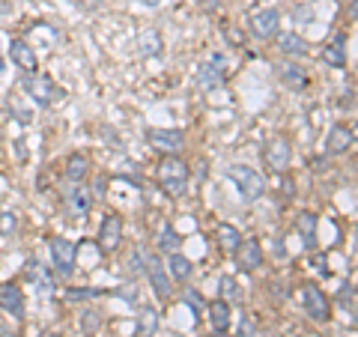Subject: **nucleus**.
I'll return each mask as SVG.
<instances>
[{
    "label": "nucleus",
    "instance_id": "obj_1",
    "mask_svg": "<svg viewBox=\"0 0 358 337\" xmlns=\"http://www.w3.org/2000/svg\"><path fill=\"white\" fill-rule=\"evenodd\" d=\"M188 180H191V171H188V164L182 158L176 155H167L162 164H158V185L171 194V198H179V194H185L188 189Z\"/></svg>",
    "mask_w": 358,
    "mask_h": 337
},
{
    "label": "nucleus",
    "instance_id": "obj_2",
    "mask_svg": "<svg viewBox=\"0 0 358 337\" xmlns=\"http://www.w3.org/2000/svg\"><path fill=\"white\" fill-rule=\"evenodd\" d=\"M224 176L236 185L239 189V194H242V200H260L263 194H266V180L254 171V167H248V164H233V167H227L224 171Z\"/></svg>",
    "mask_w": 358,
    "mask_h": 337
},
{
    "label": "nucleus",
    "instance_id": "obj_3",
    "mask_svg": "<svg viewBox=\"0 0 358 337\" xmlns=\"http://www.w3.org/2000/svg\"><path fill=\"white\" fill-rule=\"evenodd\" d=\"M24 87H27V93H30V99L36 102L39 108H51L54 102H63V96H66V90H60L57 84H54L48 75H27L24 78Z\"/></svg>",
    "mask_w": 358,
    "mask_h": 337
},
{
    "label": "nucleus",
    "instance_id": "obj_4",
    "mask_svg": "<svg viewBox=\"0 0 358 337\" xmlns=\"http://www.w3.org/2000/svg\"><path fill=\"white\" fill-rule=\"evenodd\" d=\"M299 296H301V307H305V314L314 322H328L332 320V302H328V296L317 284H305Z\"/></svg>",
    "mask_w": 358,
    "mask_h": 337
},
{
    "label": "nucleus",
    "instance_id": "obj_5",
    "mask_svg": "<svg viewBox=\"0 0 358 337\" xmlns=\"http://www.w3.org/2000/svg\"><path fill=\"white\" fill-rule=\"evenodd\" d=\"M144 271H147L149 284H153V293L162 298V302H167L171 293H173V287H171V275H167L164 263L156 254H149V257H144Z\"/></svg>",
    "mask_w": 358,
    "mask_h": 337
},
{
    "label": "nucleus",
    "instance_id": "obj_6",
    "mask_svg": "<svg viewBox=\"0 0 358 337\" xmlns=\"http://www.w3.org/2000/svg\"><path fill=\"white\" fill-rule=\"evenodd\" d=\"M48 251H51V263H54V271L60 278H72L75 271V245L69 239H51L48 242Z\"/></svg>",
    "mask_w": 358,
    "mask_h": 337
},
{
    "label": "nucleus",
    "instance_id": "obj_7",
    "mask_svg": "<svg viewBox=\"0 0 358 337\" xmlns=\"http://www.w3.org/2000/svg\"><path fill=\"white\" fill-rule=\"evenodd\" d=\"M63 209L69 218H87V212L93 209V194L87 185H75L63 194Z\"/></svg>",
    "mask_w": 358,
    "mask_h": 337
},
{
    "label": "nucleus",
    "instance_id": "obj_8",
    "mask_svg": "<svg viewBox=\"0 0 358 337\" xmlns=\"http://www.w3.org/2000/svg\"><path fill=\"white\" fill-rule=\"evenodd\" d=\"M224 84V57L221 54H212L209 60L200 63V69H197V87L200 90H215Z\"/></svg>",
    "mask_w": 358,
    "mask_h": 337
},
{
    "label": "nucleus",
    "instance_id": "obj_9",
    "mask_svg": "<svg viewBox=\"0 0 358 337\" xmlns=\"http://www.w3.org/2000/svg\"><path fill=\"white\" fill-rule=\"evenodd\" d=\"M278 24H281L278 9H260V12L251 15L248 30H251V36H257V39H272V36L278 33Z\"/></svg>",
    "mask_w": 358,
    "mask_h": 337
},
{
    "label": "nucleus",
    "instance_id": "obj_10",
    "mask_svg": "<svg viewBox=\"0 0 358 337\" xmlns=\"http://www.w3.org/2000/svg\"><path fill=\"white\" fill-rule=\"evenodd\" d=\"M147 140H149V146L158 149V153H167V155H173L182 149V132H176V128H149L147 132Z\"/></svg>",
    "mask_w": 358,
    "mask_h": 337
},
{
    "label": "nucleus",
    "instance_id": "obj_11",
    "mask_svg": "<svg viewBox=\"0 0 358 337\" xmlns=\"http://www.w3.org/2000/svg\"><path fill=\"white\" fill-rule=\"evenodd\" d=\"M120 242H122V218L114 212H108L105 221H102V227H99V248L111 254V251L120 248Z\"/></svg>",
    "mask_w": 358,
    "mask_h": 337
},
{
    "label": "nucleus",
    "instance_id": "obj_12",
    "mask_svg": "<svg viewBox=\"0 0 358 337\" xmlns=\"http://www.w3.org/2000/svg\"><path fill=\"white\" fill-rule=\"evenodd\" d=\"M233 257H236V266L242 271H257L263 266V248L257 239H242L239 248L233 251Z\"/></svg>",
    "mask_w": 358,
    "mask_h": 337
},
{
    "label": "nucleus",
    "instance_id": "obj_13",
    "mask_svg": "<svg viewBox=\"0 0 358 337\" xmlns=\"http://www.w3.org/2000/svg\"><path fill=\"white\" fill-rule=\"evenodd\" d=\"M0 311L9 314L15 322L24 320V293H21V287H15V284L0 287Z\"/></svg>",
    "mask_w": 358,
    "mask_h": 337
},
{
    "label": "nucleus",
    "instance_id": "obj_14",
    "mask_svg": "<svg viewBox=\"0 0 358 337\" xmlns=\"http://www.w3.org/2000/svg\"><path fill=\"white\" fill-rule=\"evenodd\" d=\"M263 158H266V164L272 167V173H284L290 167V144L284 137H272L266 144V153H263Z\"/></svg>",
    "mask_w": 358,
    "mask_h": 337
},
{
    "label": "nucleus",
    "instance_id": "obj_15",
    "mask_svg": "<svg viewBox=\"0 0 358 337\" xmlns=\"http://www.w3.org/2000/svg\"><path fill=\"white\" fill-rule=\"evenodd\" d=\"M9 57H12V63L21 72L27 75H36L39 72V60H36V51L27 45L24 39H12V45H9Z\"/></svg>",
    "mask_w": 358,
    "mask_h": 337
},
{
    "label": "nucleus",
    "instance_id": "obj_16",
    "mask_svg": "<svg viewBox=\"0 0 358 337\" xmlns=\"http://www.w3.org/2000/svg\"><path fill=\"white\" fill-rule=\"evenodd\" d=\"M24 278L33 284V289L39 296H51L54 293V278L45 271V266L39 263V260H27V266H24Z\"/></svg>",
    "mask_w": 358,
    "mask_h": 337
},
{
    "label": "nucleus",
    "instance_id": "obj_17",
    "mask_svg": "<svg viewBox=\"0 0 358 337\" xmlns=\"http://www.w3.org/2000/svg\"><path fill=\"white\" fill-rule=\"evenodd\" d=\"M355 144V132L352 128H346V126H335L332 132H328L326 137V153H332V155H343V153H350Z\"/></svg>",
    "mask_w": 358,
    "mask_h": 337
},
{
    "label": "nucleus",
    "instance_id": "obj_18",
    "mask_svg": "<svg viewBox=\"0 0 358 337\" xmlns=\"http://www.w3.org/2000/svg\"><path fill=\"white\" fill-rule=\"evenodd\" d=\"M323 63H328V66H335V69L346 66V36L343 33H337L323 48Z\"/></svg>",
    "mask_w": 358,
    "mask_h": 337
},
{
    "label": "nucleus",
    "instance_id": "obj_19",
    "mask_svg": "<svg viewBox=\"0 0 358 337\" xmlns=\"http://www.w3.org/2000/svg\"><path fill=\"white\" fill-rule=\"evenodd\" d=\"M278 72H281V81H284L293 93H301V90L308 87V72L301 69L299 63H284Z\"/></svg>",
    "mask_w": 358,
    "mask_h": 337
},
{
    "label": "nucleus",
    "instance_id": "obj_20",
    "mask_svg": "<svg viewBox=\"0 0 358 337\" xmlns=\"http://www.w3.org/2000/svg\"><path fill=\"white\" fill-rule=\"evenodd\" d=\"M209 322H212V329L215 331H227L230 329V316H233V311H230V305L224 302V298H218V302H212L209 305Z\"/></svg>",
    "mask_w": 358,
    "mask_h": 337
},
{
    "label": "nucleus",
    "instance_id": "obj_21",
    "mask_svg": "<svg viewBox=\"0 0 358 337\" xmlns=\"http://www.w3.org/2000/svg\"><path fill=\"white\" fill-rule=\"evenodd\" d=\"M87 173H90V162L84 155H69V162H66V171L63 176L69 180L72 185H81L84 180H87Z\"/></svg>",
    "mask_w": 358,
    "mask_h": 337
},
{
    "label": "nucleus",
    "instance_id": "obj_22",
    "mask_svg": "<svg viewBox=\"0 0 358 337\" xmlns=\"http://www.w3.org/2000/svg\"><path fill=\"white\" fill-rule=\"evenodd\" d=\"M296 230L305 239V248H317V215L314 212H299Z\"/></svg>",
    "mask_w": 358,
    "mask_h": 337
},
{
    "label": "nucleus",
    "instance_id": "obj_23",
    "mask_svg": "<svg viewBox=\"0 0 358 337\" xmlns=\"http://www.w3.org/2000/svg\"><path fill=\"white\" fill-rule=\"evenodd\" d=\"M138 48H140V54H144V57H158V54H162V48H164L162 33H158V30H144V33L138 36Z\"/></svg>",
    "mask_w": 358,
    "mask_h": 337
},
{
    "label": "nucleus",
    "instance_id": "obj_24",
    "mask_svg": "<svg viewBox=\"0 0 358 337\" xmlns=\"http://www.w3.org/2000/svg\"><path fill=\"white\" fill-rule=\"evenodd\" d=\"M278 48L284 54H290V57H305V54H308V42L301 39L299 33H281L278 36Z\"/></svg>",
    "mask_w": 358,
    "mask_h": 337
},
{
    "label": "nucleus",
    "instance_id": "obj_25",
    "mask_svg": "<svg viewBox=\"0 0 358 337\" xmlns=\"http://www.w3.org/2000/svg\"><path fill=\"white\" fill-rule=\"evenodd\" d=\"M167 271H171V278H176V280H188L194 266H191V260L176 251V254H167Z\"/></svg>",
    "mask_w": 358,
    "mask_h": 337
},
{
    "label": "nucleus",
    "instance_id": "obj_26",
    "mask_svg": "<svg viewBox=\"0 0 358 337\" xmlns=\"http://www.w3.org/2000/svg\"><path fill=\"white\" fill-rule=\"evenodd\" d=\"M158 322H162V316H158L156 307H140V314H138V334H140V337L156 334Z\"/></svg>",
    "mask_w": 358,
    "mask_h": 337
},
{
    "label": "nucleus",
    "instance_id": "obj_27",
    "mask_svg": "<svg viewBox=\"0 0 358 337\" xmlns=\"http://www.w3.org/2000/svg\"><path fill=\"white\" fill-rule=\"evenodd\" d=\"M158 248H162L164 254H176L179 251V236H176V230L171 227V224H164L162 233H158Z\"/></svg>",
    "mask_w": 358,
    "mask_h": 337
},
{
    "label": "nucleus",
    "instance_id": "obj_28",
    "mask_svg": "<svg viewBox=\"0 0 358 337\" xmlns=\"http://www.w3.org/2000/svg\"><path fill=\"white\" fill-rule=\"evenodd\" d=\"M218 239H221V248L227 251V254H233V251L239 248V242H242L239 230H236V227H230V224H224V227L218 230Z\"/></svg>",
    "mask_w": 358,
    "mask_h": 337
},
{
    "label": "nucleus",
    "instance_id": "obj_29",
    "mask_svg": "<svg viewBox=\"0 0 358 337\" xmlns=\"http://www.w3.org/2000/svg\"><path fill=\"white\" fill-rule=\"evenodd\" d=\"M221 296H224V302L233 305V302H239L242 298V289L236 287V280L233 278H221Z\"/></svg>",
    "mask_w": 358,
    "mask_h": 337
},
{
    "label": "nucleus",
    "instance_id": "obj_30",
    "mask_svg": "<svg viewBox=\"0 0 358 337\" xmlns=\"http://www.w3.org/2000/svg\"><path fill=\"white\" fill-rule=\"evenodd\" d=\"M144 251L140 248H131V254H129V260H126V269L131 271V275H140V271H144Z\"/></svg>",
    "mask_w": 358,
    "mask_h": 337
},
{
    "label": "nucleus",
    "instance_id": "obj_31",
    "mask_svg": "<svg viewBox=\"0 0 358 337\" xmlns=\"http://www.w3.org/2000/svg\"><path fill=\"white\" fill-rule=\"evenodd\" d=\"M185 302L194 307V316H203V307H206V302H203V298L194 293V289H185Z\"/></svg>",
    "mask_w": 358,
    "mask_h": 337
},
{
    "label": "nucleus",
    "instance_id": "obj_32",
    "mask_svg": "<svg viewBox=\"0 0 358 337\" xmlns=\"http://www.w3.org/2000/svg\"><path fill=\"white\" fill-rule=\"evenodd\" d=\"M352 96H355V90H352V87L343 93V99H341V108H343V110H352V108H355V99H352Z\"/></svg>",
    "mask_w": 358,
    "mask_h": 337
},
{
    "label": "nucleus",
    "instance_id": "obj_33",
    "mask_svg": "<svg viewBox=\"0 0 358 337\" xmlns=\"http://www.w3.org/2000/svg\"><path fill=\"white\" fill-rule=\"evenodd\" d=\"M69 298H93V296H99L96 289H69V293H66Z\"/></svg>",
    "mask_w": 358,
    "mask_h": 337
},
{
    "label": "nucleus",
    "instance_id": "obj_34",
    "mask_svg": "<svg viewBox=\"0 0 358 337\" xmlns=\"http://www.w3.org/2000/svg\"><path fill=\"white\" fill-rule=\"evenodd\" d=\"M254 331H257V329H254V322L248 325V320H245L242 322V337H254Z\"/></svg>",
    "mask_w": 358,
    "mask_h": 337
},
{
    "label": "nucleus",
    "instance_id": "obj_35",
    "mask_svg": "<svg viewBox=\"0 0 358 337\" xmlns=\"http://www.w3.org/2000/svg\"><path fill=\"white\" fill-rule=\"evenodd\" d=\"M15 227V218H9V215H6V218H3V230H12Z\"/></svg>",
    "mask_w": 358,
    "mask_h": 337
},
{
    "label": "nucleus",
    "instance_id": "obj_36",
    "mask_svg": "<svg viewBox=\"0 0 358 337\" xmlns=\"http://www.w3.org/2000/svg\"><path fill=\"white\" fill-rule=\"evenodd\" d=\"M140 3H144V6H158L162 0H140Z\"/></svg>",
    "mask_w": 358,
    "mask_h": 337
},
{
    "label": "nucleus",
    "instance_id": "obj_37",
    "mask_svg": "<svg viewBox=\"0 0 358 337\" xmlns=\"http://www.w3.org/2000/svg\"><path fill=\"white\" fill-rule=\"evenodd\" d=\"M206 337H230V334H224V331H215V334H206Z\"/></svg>",
    "mask_w": 358,
    "mask_h": 337
},
{
    "label": "nucleus",
    "instance_id": "obj_38",
    "mask_svg": "<svg viewBox=\"0 0 358 337\" xmlns=\"http://www.w3.org/2000/svg\"><path fill=\"white\" fill-rule=\"evenodd\" d=\"M0 72H3V63H0Z\"/></svg>",
    "mask_w": 358,
    "mask_h": 337
}]
</instances>
